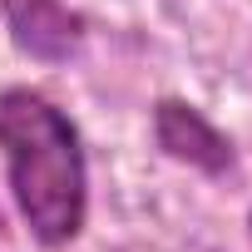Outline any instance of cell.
I'll return each instance as SVG.
<instances>
[{
	"label": "cell",
	"instance_id": "2",
	"mask_svg": "<svg viewBox=\"0 0 252 252\" xmlns=\"http://www.w3.org/2000/svg\"><path fill=\"white\" fill-rule=\"evenodd\" d=\"M0 15L10 25L15 50L40 64H64L84 45V20L64 0H0Z\"/></svg>",
	"mask_w": 252,
	"mask_h": 252
},
{
	"label": "cell",
	"instance_id": "3",
	"mask_svg": "<svg viewBox=\"0 0 252 252\" xmlns=\"http://www.w3.org/2000/svg\"><path fill=\"white\" fill-rule=\"evenodd\" d=\"M154 139H158V149L168 158H178L188 168H203L213 178L232 168V144L183 99H163L154 109Z\"/></svg>",
	"mask_w": 252,
	"mask_h": 252
},
{
	"label": "cell",
	"instance_id": "1",
	"mask_svg": "<svg viewBox=\"0 0 252 252\" xmlns=\"http://www.w3.org/2000/svg\"><path fill=\"white\" fill-rule=\"evenodd\" d=\"M0 154L15 203L45 247H64L84 227V149L64 109L35 89L0 94Z\"/></svg>",
	"mask_w": 252,
	"mask_h": 252
}]
</instances>
